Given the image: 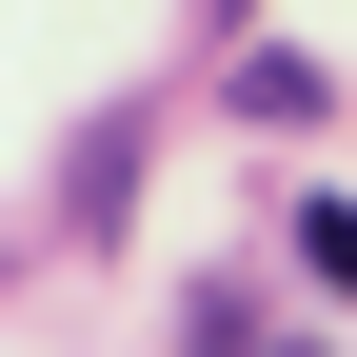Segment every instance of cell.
I'll use <instances>...</instances> for the list:
<instances>
[{"label":"cell","instance_id":"6da1fadb","mask_svg":"<svg viewBox=\"0 0 357 357\" xmlns=\"http://www.w3.org/2000/svg\"><path fill=\"white\" fill-rule=\"evenodd\" d=\"M298 258H318V278L357 298V199H318V218H298Z\"/></svg>","mask_w":357,"mask_h":357}]
</instances>
